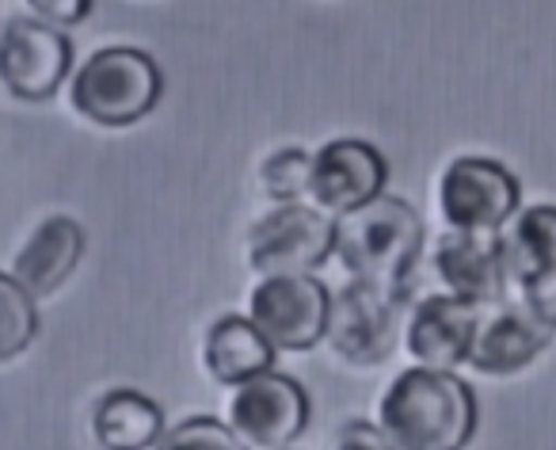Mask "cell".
Returning a JSON list of instances; mask_svg holds the SVG:
<instances>
[{
    "mask_svg": "<svg viewBox=\"0 0 556 450\" xmlns=\"http://www.w3.org/2000/svg\"><path fill=\"white\" fill-rule=\"evenodd\" d=\"M378 420L396 450H465L477 435V393L450 371L412 366L386 389Z\"/></svg>",
    "mask_w": 556,
    "mask_h": 450,
    "instance_id": "1",
    "label": "cell"
},
{
    "mask_svg": "<svg viewBox=\"0 0 556 450\" xmlns=\"http://www.w3.org/2000/svg\"><path fill=\"white\" fill-rule=\"evenodd\" d=\"M424 252V217L401 195H374L336 217V257L355 279L401 290Z\"/></svg>",
    "mask_w": 556,
    "mask_h": 450,
    "instance_id": "2",
    "label": "cell"
},
{
    "mask_svg": "<svg viewBox=\"0 0 556 450\" xmlns=\"http://www.w3.org/2000/svg\"><path fill=\"white\" fill-rule=\"evenodd\" d=\"M164 73L138 47H103L73 77L70 100L96 126H134L161 103Z\"/></svg>",
    "mask_w": 556,
    "mask_h": 450,
    "instance_id": "3",
    "label": "cell"
},
{
    "mask_svg": "<svg viewBox=\"0 0 556 450\" xmlns=\"http://www.w3.org/2000/svg\"><path fill=\"white\" fill-rule=\"evenodd\" d=\"M401 321H404V298L393 287L355 279L332 295L328 310V340L340 359L351 366H378L401 343Z\"/></svg>",
    "mask_w": 556,
    "mask_h": 450,
    "instance_id": "4",
    "label": "cell"
},
{
    "mask_svg": "<svg viewBox=\"0 0 556 450\" xmlns=\"http://www.w3.org/2000/svg\"><path fill=\"white\" fill-rule=\"evenodd\" d=\"M332 295L313 272L267 275L248 298V317L255 321L275 351H309L325 340Z\"/></svg>",
    "mask_w": 556,
    "mask_h": 450,
    "instance_id": "5",
    "label": "cell"
},
{
    "mask_svg": "<svg viewBox=\"0 0 556 450\" xmlns=\"http://www.w3.org/2000/svg\"><path fill=\"white\" fill-rule=\"evenodd\" d=\"M522 184L507 164L492 157H457L439 179V207L450 229L495 234L518 214Z\"/></svg>",
    "mask_w": 556,
    "mask_h": 450,
    "instance_id": "6",
    "label": "cell"
},
{
    "mask_svg": "<svg viewBox=\"0 0 556 450\" xmlns=\"http://www.w3.org/2000/svg\"><path fill=\"white\" fill-rule=\"evenodd\" d=\"M336 252V222L320 207L278 202L248 234V264L260 275L313 272Z\"/></svg>",
    "mask_w": 556,
    "mask_h": 450,
    "instance_id": "7",
    "label": "cell"
},
{
    "mask_svg": "<svg viewBox=\"0 0 556 450\" xmlns=\"http://www.w3.org/2000/svg\"><path fill=\"white\" fill-rule=\"evenodd\" d=\"M73 73V42L62 27L12 16L0 27V80L16 100H50Z\"/></svg>",
    "mask_w": 556,
    "mask_h": 450,
    "instance_id": "8",
    "label": "cell"
},
{
    "mask_svg": "<svg viewBox=\"0 0 556 450\" xmlns=\"http://www.w3.org/2000/svg\"><path fill=\"white\" fill-rule=\"evenodd\" d=\"M229 420L232 432L252 447H290L309 427V393L287 374L263 371L255 378L240 382L237 397L229 404Z\"/></svg>",
    "mask_w": 556,
    "mask_h": 450,
    "instance_id": "9",
    "label": "cell"
},
{
    "mask_svg": "<svg viewBox=\"0 0 556 450\" xmlns=\"http://www.w3.org/2000/svg\"><path fill=\"white\" fill-rule=\"evenodd\" d=\"M389 164L378 146L363 138H332L313 153L309 195L320 210H355L386 191Z\"/></svg>",
    "mask_w": 556,
    "mask_h": 450,
    "instance_id": "10",
    "label": "cell"
},
{
    "mask_svg": "<svg viewBox=\"0 0 556 450\" xmlns=\"http://www.w3.org/2000/svg\"><path fill=\"white\" fill-rule=\"evenodd\" d=\"M434 267L450 295L469 305H500L507 298V249L495 234H465L450 229L434 245Z\"/></svg>",
    "mask_w": 556,
    "mask_h": 450,
    "instance_id": "11",
    "label": "cell"
},
{
    "mask_svg": "<svg viewBox=\"0 0 556 450\" xmlns=\"http://www.w3.org/2000/svg\"><path fill=\"white\" fill-rule=\"evenodd\" d=\"M477 325L480 305H469L457 295H431L416 305L408 321V351L419 359V366L454 371L469 363Z\"/></svg>",
    "mask_w": 556,
    "mask_h": 450,
    "instance_id": "12",
    "label": "cell"
},
{
    "mask_svg": "<svg viewBox=\"0 0 556 450\" xmlns=\"http://www.w3.org/2000/svg\"><path fill=\"white\" fill-rule=\"evenodd\" d=\"M553 333L541 321L526 313V305H495L488 317H480L477 336H472L469 366L492 378L518 374L548 348Z\"/></svg>",
    "mask_w": 556,
    "mask_h": 450,
    "instance_id": "13",
    "label": "cell"
},
{
    "mask_svg": "<svg viewBox=\"0 0 556 450\" xmlns=\"http://www.w3.org/2000/svg\"><path fill=\"white\" fill-rule=\"evenodd\" d=\"M80 257H85V229L73 217L54 214L42 225H35V234L27 237V245L16 257V279L31 290L35 298L54 295L58 287L70 283V275L77 272Z\"/></svg>",
    "mask_w": 556,
    "mask_h": 450,
    "instance_id": "14",
    "label": "cell"
},
{
    "mask_svg": "<svg viewBox=\"0 0 556 450\" xmlns=\"http://www.w3.org/2000/svg\"><path fill=\"white\" fill-rule=\"evenodd\" d=\"M202 363H206V371L214 382H222V386H240V382L270 371L275 348H270L267 336L255 328L252 317L225 313V317H217L214 325L206 328Z\"/></svg>",
    "mask_w": 556,
    "mask_h": 450,
    "instance_id": "15",
    "label": "cell"
},
{
    "mask_svg": "<svg viewBox=\"0 0 556 450\" xmlns=\"http://www.w3.org/2000/svg\"><path fill=\"white\" fill-rule=\"evenodd\" d=\"M92 435L103 450H153L164 435V412L138 389H108L92 409Z\"/></svg>",
    "mask_w": 556,
    "mask_h": 450,
    "instance_id": "16",
    "label": "cell"
},
{
    "mask_svg": "<svg viewBox=\"0 0 556 450\" xmlns=\"http://www.w3.org/2000/svg\"><path fill=\"white\" fill-rule=\"evenodd\" d=\"M507 249V272L515 283H530L538 275L556 272V207L538 202L518 214L515 229L503 241Z\"/></svg>",
    "mask_w": 556,
    "mask_h": 450,
    "instance_id": "17",
    "label": "cell"
},
{
    "mask_svg": "<svg viewBox=\"0 0 556 450\" xmlns=\"http://www.w3.org/2000/svg\"><path fill=\"white\" fill-rule=\"evenodd\" d=\"M39 298L16 279L0 272V363L24 355L39 336Z\"/></svg>",
    "mask_w": 556,
    "mask_h": 450,
    "instance_id": "18",
    "label": "cell"
},
{
    "mask_svg": "<svg viewBox=\"0 0 556 450\" xmlns=\"http://www.w3.org/2000/svg\"><path fill=\"white\" fill-rule=\"evenodd\" d=\"M309 168L313 157L302 146H282L275 153H267V161L260 164V187L270 202H298L302 195H309Z\"/></svg>",
    "mask_w": 556,
    "mask_h": 450,
    "instance_id": "19",
    "label": "cell"
},
{
    "mask_svg": "<svg viewBox=\"0 0 556 450\" xmlns=\"http://www.w3.org/2000/svg\"><path fill=\"white\" fill-rule=\"evenodd\" d=\"M153 450H244L240 435L214 416H191L164 432Z\"/></svg>",
    "mask_w": 556,
    "mask_h": 450,
    "instance_id": "20",
    "label": "cell"
},
{
    "mask_svg": "<svg viewBox=\"0 0 556 450\" xmlns=\"http://www.w3.org/2000/svg\"><path fill=\"white\" fill-rule=\"evenodd\" d=\"M522 305L533 321H541L548 333H556V272L522 283Z\"/></svg>",
    "mask_w": 556,
    "mask_h": 450,
    "instance_id": "21",
    "label": "cell"
},
{
    "mask_svg": "<svg viewBox=\"0 0 556 450\" xmlns=\"http://www.w3.org/2000/svg\"><path fill=\"white\" fill-rule=\"evenodd\" d=\"M96 0H27V9H31L35 20L42 24H54V27H77L88 20Z\"/></svg>",
    "mask_w": 556,
    "mask_h": 450,
    "instance_id": "22",
    "label": "cell"
},
{
    "mask_svg": "<svg viewBox=\"0 0 556 450\" xmlns=\"http://www.w3.org/2000/svg\"><path fill=\"white\" fill-rule=\"evenodd\" d=\"M336 450H396V442L386 435V427L370 420H348L336 432Z\"/></svg>",
    "mask_w": 556,
    "mask_h": 450,
    "instance_id": "23",
    "label": "cell"
},
{
    "mask_svg": "<svg viewBox=\"0 0 556 450\" xmlns=\"http://www.w3.org/2000/svg\"><path fill=\"white\" fill-rule=\"evenodd\" d=\"M278 450H287V447H278Z\"/></svg>",
    "mask_w": 556,
    "mask_h": 450,
    "instance_id": "24",
    "label": "cell"
}]
</instances>
